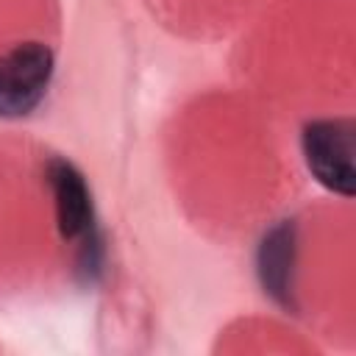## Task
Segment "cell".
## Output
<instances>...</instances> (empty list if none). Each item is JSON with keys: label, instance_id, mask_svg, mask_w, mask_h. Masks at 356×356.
Returning a JSON list of instances; mask_svg holds the SVG:
<instances>
[{"label": "cell", "instance_id": "5", "mask_svg": "<svg viewBox=\"0 0 356 356\" xmlns=\"http://www.w3.org/2000/svg\"><path fill=\"white\" fill-rule=\"evenodd\" d=\"M81 253H78V275L86 281V284H95L103 273V239H100V231L92 225L83 236H81Z\"/></svg>", "mask_w": 356, "mask_h": 356}, {"label": "cell", "instance_id": "4", "mask_svg": "<svg viewBox=\"0 0 356 356\" xmlns=\"http://www.w3.org/2000/svg\"><path fill=\"white\" fill-rule=\"evenodd\" d=\"M47 184L53 189L58 234L64 239H81L95 225L92 195H89L83 172L67 159H50L47 161Z\"/></svg>", "mask_w": 356, "mask_h": 356}, {"label": "cell", "instance_id": "1", "mask_svg": "<svg viewBox=\"0 0 356 356\" xmlns=\"http://www.w3.org/2000/svg\"><path fill=\"white\" fill-rule=\"evenodd\" d=\"M312 178L339 197L356 195V125L348 117L314 120L300 136Z\"/></svg>", "mask_w": 356, "mask_h": 356}, {"label": "cell", "instance_id": "2", "mask_svg": "<svg viewBox=\"0 0 356 356\" xmlns=\"http://www.w3.org/2000/svg\"><path fill=\"white\" fill-rule=\"evenodd\" d=\"M56 72V56L44 42H19L0 53V117L19 120L39 108Z\"/></svg>", "mask_w": 356, "mask_h": 356}, {"label": "cell", "instance_id": "3", "mask_svg": "<svg viewBox=\"0 0 356 356\" xmlns=\"http://www.w3.org/2000/svg\"><path fill=\"white\" fill-rule=\"evenodd\" d=\"M295 261H298V225L295 220L275 222L259 242L256 273L261 289L281 306L295 312Z\"/></svg>", "mask_w": 356, "mask_h": 356}]
</instances>
